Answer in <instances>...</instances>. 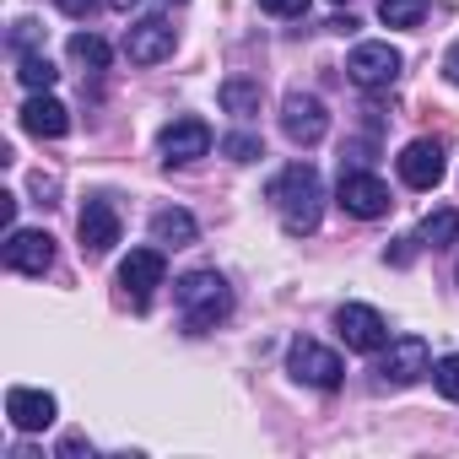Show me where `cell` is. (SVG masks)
<instances>
[{
    "label": "cell",
    "instance_id": "1",
    "mask_svg": "<svg viewBox=\"0 0 459 459\" xmlns=\"http://www.w3.org/2000/svg\"><path fill=\"white\" fill-rule=\"evenodd\" d=\"M271 205L281 211V227H287L292 238L314 233L319 216H325V184H319V173H314L308 162H292L287 173H276V184H271Z\"/></svg>",
    "mask_w": 459,
    "mask_h": 459
},
{
    "label": "cell",
    "instance_id": "2",
    "mask_svg": "<svg viewBox=\"0 0 459 459\" xmlns=\"http://www.w3.org/2000/svg\"><path fill=\"white\" fill-rule=\"evenodd\" d=\"M173 298H178V314H184V330H189V335H205V330H216L227 314H233V287H227L216 271H189V276H178Z\"/></svg>",
    "mask_w": 459,
    "mask_h": 459
},
{
    "label": "cell",
    "instance_id": "3",
    "mask_svg": "<svg viewBox=\"0 0 459 459\" xmlns=\"http://www.w3.org/2000/svg\"><path fill=\"white\" fill-rule=\"evenodd\" d=\"M378 384L384 389H405V384H416L421 373H432V351H427V341L421 335H400V341H389L384 351H378Z\"/></svg>",
    "mask_w": 459,
    "mask_h": 459
},
{
    "label": "cell",
    "instance_id": "4",
    "mask_svg": "<svg viewBox=\"0 0 459 459\" xmlns=\"http://www.w3.org/2000/svg\"><path fill=\"white\" fill-rule=\"evenodd\" d=\"M119 211H114V200L108 195H92L87 205H82V216H76V238H82V255L87 260H103L114 244H119Z\"/></svg>",
    "mask_w": 459,
    "mask_h": 459
},
{
    "label": "cell",
    "instance_id": "5",
    "mask_svg": "<svg viewBox=\"0 0 459 459\" xmlns=\"http://www.w3.org/2000/svg\"><path fill=\"white\" fill-rule=\"evenodd\" d=\"M335 200H341V211H346V216H357V221H378V216L394 205V200H389V184H384L378 173H362V168L341 173Z\"/></svg>",
    "mask_w": 459,
    "mask_h": 459
},
{
    "label": "cell",
    "instance_id": "6",
    "mask_svg": "<svg viewBox=\"0 0 459 459\" xmlns=\"http://www.w3.org/2000/svg\"><path fill=\"white\" fill-rule=\"evenodd\" d=\"M400 49H389V44H357L351 49V60H346V76L362 87V92H384V87H394L400 82Z\"/></svg>",
    "mask_w": 459,
    "mask_h": 459
},
{
    "label": "cell",
    "instance_id": "7",
    "mask_svg": "<svg viewBox=\"0 0 459 459\" xmlns=\"http://www.w3.org/2000/svg\"><path fill=\"white\" fill-rule=\"evenodd\" d=\"M325 130H330V114H325V103L314 92H287L281 98V135L292 146H319Z\"/></svg>",
    "mask_w": 459,
    "mask_h": 459
},
{
    "label": "cell",
    "instance_id": "8",
    "mask_svg": "<svg viewBox=\"0 0 459 459\" xmlns=\"http://www.w3.org/2000/svg\"><path fill=\"white\" fill-rule=\"evenodd\" d=\"M162 276H168L162 244H157V249H130V255H125V265H119V287H125L130 308H146V303H152V292L162 287Z\"/></svg>",
    "mask_w": 459,
    "mask_h": 459
},
{
    "label": "cell",
    "instance_id": "9",
    "mask_svg": "<svg viewBox=\"0 0 459 459\" xmlns=\"http://www.w3.org/2000/svg\"><path fill=\"white\" fill-rule=\"evenodd\" d=\"M335 330L346 341V351H384L389 346V319L368 303H346L335 308Z\"/></svg>",
    "mask_w": 459,
    "mask_h": 459
},
{
    "label": "cell",
    "instance_id": "10",
    "mask_svg": "<svg viewBox=\"0 0 459 459\" xmlns=\"http://www.w3.org/2000/svg\"><path fill=\"white\" fill-rule=\"evenodd\" d=\"M287 373H292L298 384H308V389H335L346 368H341V357H335L330 346H319V341H292Z\"/></svg>",
    "mask_w": 459,
    "mask_h": 459
},
{
    "label": "cell",
    "instance_id": "11",
    "mask_svg": "<svg viewBox=\"0 0 459 459\" xmlns=\"http://www.w3.org/2000/svg\"><path fill=\"white\" fill-rule=\"evenodd\" d=\"M55 265V238L44 227H12L6 233V271L17 276H44Z\"/></svg>",
    "mask_w": 459,
    "mask_h": 459
},
{
    "label": "cell",
    "instance_id": "12",
    "mask_svg": "<svg viewBox=\"0 0 459 459\" xmlns=\"http://www.w3.org/2000/svg\"><path fill=\"white\" fill-rule=\"evenodd\" d=\"M157 146H162L168 162H200V157L211 152V125L195 119V114H184V119H173V125L157 135Z\"/></svg>",
    "mask_w": 459,
    "mask_h": 459
},
{
    "label": "cell",
    "instance_id": "13",
    "mask_svg": "<svg viewBox=\"0 0 459 459\" xmlns=\"http://www.w3.org/2000/svg\"><path fill=\"white\" fill-rule=\"evenodd\" d=\"M173 55V28L162 22V17H146V22H135L130 33H125V60L130 65H157V60H168Z\"/></svg>",
    "mask_w": 459,
    "mask_h": 459
},
{
    "label": "cell",
    "instance_id": "14",
    "mask_svg": "<svg viewBox=\"0 0 459 459\" xmlns=\"http://www.w3.org/2000/svg\"><path fill=\"white\" fill-rule=\"evenodd\" d=\"M55 394H44V389H6V416H12V427L17 432H44V427H55Z\"/></svg>",
    "mask_w": 459,
    "mask_h": 459
},
{
    "label": "cell",
    "instance_id": "15",
    "mask_svg": "<svg viewBox=\"0 0 459 459\" xmlns=\"http://www.w3.org/2000/svg\"><path fill=\"white\" fill-rule=\"evenodd\" d=\"M400 178L411 184V189H437L443 184V146L437 141H411L405 152H400Z\"/></svg>",
    "mask_w": 459,
    "mask_h": 459
},
{
    "label": "cell",
    "instance_id": "16",
    "mask_svg": "<svg viewBox=\"0 0 459 459\" xmlns=\"http://www.w3.org/2000/svg\"><path fill=\"white\" fill-rule=\"evenodd\" d=\"M22 130H28V135H39V141H60V135L71 130V114H65V103H60V98L33 92V98L22 103Z\"/></svg>",
    "mask_w": 459,
    "mask_h": 459
},
{
    "label": "cell",
    "instance_id": "17",
    "mask_svg": "<svg viewBox=\"0 0 459 459\" xmlns=\"http://www.w3.org/2000/svg\"><path fill=\"white\" fill-rule=\"evenodd\" d=\"M195 238H200V227H195V216H189L184 205H168V211L152 216V244H162V249H189Z\"/></svg>",
    "mask_w": 459,
    "mask_h": 459
},
{
    "label": "cell",
    "instance_id": "18",
    "mask_svg": "<svg viewBox=\"0 0 459 459\" xmlns=\"http://www.w3.org/2000/svg\"><path fill=\"white\" fill-rule=\"evenodd\" d=\"M260 82H249V76H227L221 87H216V103L227 108V114H238V119H249V114H260Z\"/></svg>",
    "mask_w": 459,
    "mask_h": 459
},
{
    "label": "cell",
    "instance_id": "19",
    "mask_svg": "<svg viewBox=\"0 0 459 459\" xmlns=\"http://www.w3.org/2000/svg\"><path fill=\"white\" fill-rule=\"evenodd\" d=\"M416 238H421V249H448V244H459V211H454V205L432 211V216L416 227Z\"/></svg>",
    "mask_w": 459,
    "mask_h": 459
},
{
    "label": "cell",
    "instance_id": "20",
    "mask_svg": "<svg viewBox=\"0 0 459 459\" xmlns=\"http://www.w3.org/2000/svg\"><path fill=\"white\" fill-rule=\"evenodd\" d=\"M71 60H76V65H87V71H108L114 49H108L98 33H71Z\"/></svg>",
    "mask_w": 459,
    "mask_h": 459
},
{
    "label": "cell",
    "instance_id": "21",
    "mask_svg": "<svg viewBox=\"0 0 459 459\" xmlns=\"http://www.w3.org/2000/svg\"><path fill=\"white\" fill-rule=\"evenodd\" d=\"M427 6L432 0H378V17H384V28H421Z\"/></svg>",
    "mask_w": 459,
    "mask_h": 459
},
{
    "label": "cell",
    "instance_id": "22",
    "mask_svg": "<svg viewBox=\"0 0 459 459\" xmlns=\"http://www.w3.org/2000/svg\"><path fill=\"white\" fill-rule=\"evenodd\" d=\"M17 76H22V87H28V92H49L60 71H55L44 55H22V71H17Z\"/></svg>",
    "mask_w": 459,
    "mask_h": 459
},
{
    "label": "cell",
    "instance_id": "23",
    "mask_svg": "<svg viewBox=\"0 0 459 459\" xmlns=\"http://www.w3.org/2000/svg\"><path fill=\"white\" fill-rule=\"evenodd\" d=\"M432 384H437V394H443V400H454V405H459V351H454V357H443V362L432 368Z\"/></svg>",
    "mask_w": 459,
    "mask_h": 459
},
{
    "label": "cell",
    "instance_id": "24",
    "mask_svg": "<svg viewBox=\"0 0 459 459\" xmlns=\"http://www.w3.org/2000/svg\"><path fill=\"white\" fill-rule=\"evenodd\" d=\"M221 152L233 157V162H255V157H265L260 135H244V130H238V135H227V141H221Z\"/></svg>",
    "mask_w": 459,
    "mask_h": 459
},
{
    "label": "cell",
    "instance_id": "25",
    "mask_svg": "<svg viewBox=\"0 0 459 459\" xmlns=\"http://www.w3.org/2000/svg\"><path fill=\"white\" fill-rule=\"evenodd\" d=\"M260 12H271V17H303L308 0H260Z\"/></svg>",
    "mask_w": 459,
    "mask_h": 459
},
{
    "label": "cell",
    "instance_id": "26",
    "mask_svg": "<svg viewBox=\"0 0 459 459\" xmlns=\"http://www.w3.org/2000/svg\"><path fill=\"white\" fill-rule=\"evenodd\" d=\"M416 249H421V238H394V249H389V265H411V260H416Z\"/></svg>",
    "mask_w": 459,
    "mask_h": 459
},
{
    "label": "cell",
    "instance_id": "27",
    "mask_svg": "<svg viewBox=\"0 0 459 459\" xmlns=\"http://www.w3.org/2000/svg\"><path fill=\"white\" fill-rule=\"evenodd\" d=\"M55 6H60L65 17H92V12H98V0H55Z\"/></svg>",
    "mask_w": 459,
    "mask_h": 459
},
{
    "label": "cell",
    "instance_id": "28",
    "mask_svg": "<svg viewBox=\"0 0 459 459\" xmlns=\"http://www.w3.org/2000/svg\"><path fill=\"white\" fill-rule=\"evenodd\" d=\"M443 76H448V82H454V87H459V44H454V49H448V55H443Z\"/></svg>",
    "mask_w": 459,
    "mask_h": 459
},
{
    "label": "cell",
    "instance_id": "29",
    "mask_svg": "<svg viewBox=\"0 0 459 459\" xmlns=\"http://www.w3.org/2000/svg\"><path fill=\"white\" fill-rule=\"evenodd\" d=\"M33 33H39L33 22H17V33H12V44H17V49H28V44H33Z\"/></svg>",
    "mask_w": 459,
    "mask_h": 459
},
{
    "label": "cell",
    "instance_id": "30",
    "mask_svg": "<svg viewBox=\"0 0 459 459\" xmlns=\"http://www.w3.org/2000/svg\"><path fill=\"white\" fill-rule=\"evenodd\" d=\"M114 6H125V12H130V6H184V0H114Z\"/></svg>",
    "mask_w": 459,
    "mask_h": 459
},
{
    "label": "cell",
    "instance_id": "31",
    "mask_svg": "<svg viewBox=\"0 0 459 459\" xmlns=\"http://www.w3.org/2000/svg\"><path fill=\"white\" fill-rule=\"evenodd\" d=\"M82 448H92V443H82V437H65V443H60V454H65V459H76Z\"/></svg>",
    "mask_w": 459,
    "mask_h": 459
},
{
    "label": "cell",
    "instance_id": "32",
    "mask_svg": "<svg viewBox=\"0 0 459 459\" xmlns=\"http://www.w3.org/2000/svg\"><path fill=\"white\" fill-rule=\"evenodd\" d=\"M335 6H341V0H335Z\"/></svg>",
    "mask_w": 459,
    "mask_h": 459
}]
</instances>
